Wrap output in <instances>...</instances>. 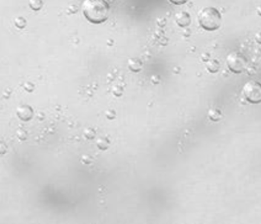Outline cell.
I'll list each match as a JSON object with an SVG mask.
<instances>
[{
  "label": "cell",
  "instance_id": "cell-1",
  "mask_svg": "<svg viewBox=\"0 0 261 224\" xmlns=\"http://www.w3.org/2000/svg\"><path fill=\"white\" fill-rule=\"evenodd\" d=\"M83 15L92 24H102L108 19L110 6L108 0H84Z\"/></svg>",
  "mask_w": 261,
  "mask_h": 224
},
{
  "label": "cell",
  "instance_id": "cell-2",
  "mask_svg": "<svg viewBox=\"0 0 261 224\" xmlns=\"http://www.w3.org/2000/svg\"><path fill=\"white\" fill-rule=\"evenodd\" d=\"M198 21L204 30L214 32L222 26V18L221 12L216 8L205 7L199 11Z\"/></svg>",
  "mask_w": 261,
  "mask_h": 224
},
{
  "label": "cell",
  "instance_id": "cell-3",
  "mask_svg": "<svg viewBox=\"0 0 261 224\" xmlns=\"http://www.w3.org/2000/svg\"><path fill=\"white\" fill-rule=\"evenodd\" d=\"M243 94L245 99L251 104L261 102V84L255 81L245 83L243 87Z\"/></svg>",
  "mask_w": 261,
  "mask_h": 224
},
{
  "label": "cell",
  "instance_id": "cell-4",
  "mask_svg": "<svg viewBox=\"0 0 261 224\" xmlns=\"http://www.w3.org/2000/svg\"><path fill=\"white\" fill-rule=\"evenodd\" d=\"M227 65L231 71L240 73L246 68L247 60L241 54L232 52L227 57Z\"/></svg>",
  "mask_w": 261,
  "mask_h": 224
},
{
  "label": "cell",
  "instance_id": "cell-5",
  "mask_svg": "<svg viewBox=\"0 0 261 224\" xmlns=\"http://www.w3.org/2000/svg\"><path fill=\"white\" fill-rule=\"evenodd\" d=\"M17 116L21 120L28 122L33 117L34 112L32 107L28 105H21L17 107Z\"/></svg>",
  "mask_w": 261,
  "mask_h": 224
},
{
  "label": "cell",
  "instance_id": "cell-6",
  "mask_svg": "<svg viewBox=\"0 0 261 224\" xmlns=\"http://www.w3.org/2000/svg\"><path fill=\"white\" fill-rule=\"evenodd\" d=\"M176 22L180 27H187L190 26L191 22L190 14L186 12H178L176 15Z\"/></svg>",
  "mask_w": 261,
  "mask_h": 224
},
{
  "label": "cell",
  "instance_id": "cell-7",
  "mask_svg": "<svg viewBox=\"0 0 261 224\" xmlns=\"http://www.w3.org/2000/svg\"><path fill=\"white\" fill-rule=\"evenodd\" d=\"M220 67V64L216 60L210 61L208 64V69L212 73H216Z\"/></svg>",
  "mask_w": 261,
  "mask_h": 224
},
{
  "label": "cell",
  "instance_id": "cell-8",
  "mask_svg": "<svg viewBox=\"0 0 261 224\" xmlns=\"http://www.w3.org/2000/svg\"><path fill=\"white\" fill-rule=\"evenodd\" d=\"M29 4H30L31 8L35 11L40 10L43 6L41 0H30Z\"/></svg>",
  "mask_w": 261,
  "mask_h": 224
},
{
  "label": "cell",
  "instance_id": "cell-9",
  "mask_svg": "<svg viewBox=\"0 0 261 224\" xmlns=\"http://www.w3.org/2000/svg\"><path fill=\"white\" fill-rule=\"evenodd\" d=\"M210 117L213 120L217 121L222 117V114H221L220 111H219V110H212L210 112Z\"/></svg>",
  "mask_w": 261,
  "mask_h": 224
},
{
  "label": "cell",
  "instance_id": "cell-10",
  "mask_svg": "<svg viewBox=\"0 0 261 224\" xmlns=\"http://www.w3.org/2000/svg\"><path fill=\"white\" fill-rule=\"evenodd\" d=\"M17 136H18L20 140H26L28 137L27 132H26L25 130H22V129H18V130H17Z\"/></svg>",
  "mask_w": 261,
  "mask_h": 224
},
{
  "label": "cell",
  "instance_id": "cell-11",
  "mask_svg": "<svg viewBox=\"0 0 261 224\" xmlns=\"http://www.w3.org/2000/svg\"><path fill=\"white\" fill-rule=\"evenodd\" d=\"M15 23L17 27L19 28V29H23L25 26L26 21L21 17H18V18H15Z\"/></svg>",
  "mask_w": 261,
  "mask_h": 224
},
{
  "label": "cell",
  "instance_id": "cell-12",
  "mask_svg": "<svg viewBox=\"0 0 261 224\" xmlns=\"http://www.w3.org/2000/svg\"><path fill=\"white\" fill-rule=\"evenodd\" d=\"M169 1L173 4L176 5V6H181V5L187 3L188 0H169Z\"/></svg>",
  "mask_w": 261,
  "mask_h": 224
},
{
  "label": "cell",
  "instance_id": "cell-13",
  "mask_svg": "<svg viewBox=\"0 0 261 224\" xmlns=\"http://www.w3.org/2000/svg\"><path fill=\"white\" fill-rule=\"evenodd\" d=\"M24 87L28 92H32L34 90L33 84H31V83H26L24 84Z\"/></svg>",
  "mask_w": 261,
  "mask_h": 224
},
{
  "label": "cell",
  "instance_id": "cell-14",
  "mask_svg": "<svg viewBox=\"0 0 261 224\" xmlns=\"http://www.w3.org/2000/svg\"><path fill=\"white\" fill-rule=\"evenodd\" d=\"M6 153V145L3 142H0V155L5 154Z\"/></svg>",
  "mask_w": 261,
  "mask_h": 224
}]
</instances>
